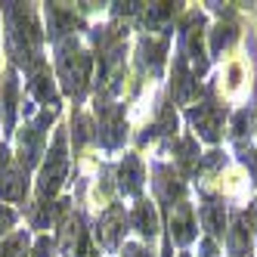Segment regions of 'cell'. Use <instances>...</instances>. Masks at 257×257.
<instances>
[{
	"mask_svg": "<svg viewBox=\"0 0 257 257\" xmlns=\"http://www.w3.org/2000/svg\"><path fill=\"white\" fill-rule=\"evenodd\" d=\"M232 143L238 146V149H242L245 146V137H248V131H251V112L248 108H238V112L232 115Z\"/></svg>",
	"mask_w": 257,
	"mask_h": 257,
	"instance_id": "cell-23",
	"label": "cell"
},
{
	"mask_svg": "<svg viewBox=\"0 0 257 257\" xmlns=\"http://www.w3.org/2000/svg\"><path fill=\"white\" fill-rule=\"evenodd\" d=\"M31 242V229H13L7 238H0V257H28Z\"/></svg>",
	"mask_w": 257,
	"mask_h": 257,
	"instance_id": "cell-20",
	"label": "cell"
},
{
	"mask_svg": "<svg viewBox=\"0 0 257 257\" xmlns=\"http://www.w3.org/2000/svg\"><path fill=\"white\" fill-rule=\"evenodd\" d=\"M198 217H201V226L208 229V238H223L226 235V208H223V201L205 195V205L198 208Z\"/></svg>",
	"mask_w": 257,
	"mask_h": 257,
	"instance_id": "cell-18",
	"label": "cell"
},
{
	"mask_svg": "<svg viewBox=\"0 0 257 257\" xmlns=\"http://www.w3.org/2000/svg\"><path fill=\"white\" fill-rule=\"evenodd\" d=\"M143 10V4H112V16L115 19H131Z\"/></svg>",
	"mask_w": 257,
	"mask_h": 257,
	"instance_id": "cell-27",
	"label": "cell"
},
{
	"mask_svg": "<svg viewBox=\"0 0 257 257\" xmlns=\"http://www.w3.org/2000/svg\"><path fill=\"white\" fill-rule=\"evenodd\" d=\"M0 16H4V47L10 65L22 68L25 75L38 71L47 65L44 59V25L34 4H0Z\"/></svg>",
	"mask_w": 257,
	"mask_h": 257,
	"instance_id": "cell-1",
	"label": "cell"
},
{
	"mask_svg": "<svg viewBox=\"0 0 257 257\" xmlns=\"http://www.w3.org/2000/svg\"><path fill=\"white\" fill-rule=\"evenodd\" d=\"M68 164H71V158H68V134L62 131V127H56L53 143H50V149H47L41 168H38L34 198H38V201H56L62 183L68 177Z\"/></svg>",
	"mask_w": 257,
	"mask_h": 257,
	"instance_id": "cell-3",
	"label": "cell"
},
{
	"mask_svg": "<svg viewBox=\"0 0 257 257\" xmlns=\"http://www.w3.org/2000/svg\"><path fill=\"white\" fill-rule=\"evenodd\" d=\"M25 78H28L25 96L41 108H56L59 112V90H56V78L50 75V65H41L38 71H31Z\"/></svg>",
	"mask_w": 257,
	"mask_h": 257,
	"instance_id": "cell-10",
	"label": "cell"
},
{
	"mask_svg": "<svg viewBox=\"0 0 257 257\" xmlns=\"http://www.w3.org/2000/svg\"><path fill=\"white\" fill-rule=\"evenodd\" d=\"M208 38H211V56H220L223 50L232 47V41L238 38V31L232 22H217L211 31H208Z\"/></svg>",
	"mask_w": 257,
	"mask_h": 257,
	"instance_id": "cell-21",
	"label": "cell"
},
{
	"mask_svg": "<svg viewBox=\"0 0 257 257\" xmlns=\"http://www.w3.org/2000/svg\"><path fill=\"white\" fill-rule=\"evenodd\" d=\"M174 155H177V164H180L186 174H192V171L201 168V152H198L195 137H183V140H177V143H174Z\"/></svg>",
	"mask_w": 257,
	"mask_h": 257,
	"instance_id": "cell-19",
	"label": "cell"
},
{
	"mask_svg": "<svg viewBox=\"0 0 257 257\" xmlns=\"http://www.w3.org/2000/svg\"><path fill=\"white\" fill-rule=\"evenodd\" d=\"M152 186H155V198L161 201V205H180L183 195H186V183H183L174 168H168V164H155V180H152Z\"/></svg>",
	"mask_w": 257,
	"mask_h": 257,
	"instance_id": "cell-11",
	"label": "cell"
},
{
	"mask_svg": "<svg viewBox=\"0 0 257 257\" xmlns=\"http://www.w3.org/2000/svg\"><path fill=\"white\" fill-rule=\"evenodd\" d=\"M121 257H152V251H146V248H143V245H137V242H124Z\"/></svg>",
	"mask_w": 257,
	"mask_h": 257,
	"instance_id": "cell-28",
	"label": "cell"
},
{
	"mask_svg": "<svg viewBox=\"0 0 257 257\" xmlns=\"http://www.w3.org/2000/svg\"><path fill=\"white\" fill-rule=\"evenodd\" d=\"M28 257H59V245H56V238H50L47 232L38 235L31 242V254Z\"/></svg>",
	"mask_w": 257,
	"mask_h": 257,
	"instance_id": "cell-25",
	"label": "cell"
},
{
	"mask_svg": "<svg viewBox=\"0 0 257 257\" xmlns=\"http://www.w3.org/2000/svg\"><path fill=\"white\" fill-rule=\"evenodd\" d=\"M19 108H22V87H19V68L4 65L0 68V127L4 134H16V121H19Z\"/></svg>",
	"mask_w": 257,
	"mask_h": 257,
	"instance_id": "cell-6",
	"label": "cell"
},
{
	"mask_svg": "<svg viewBox=\"0 0 257 257\" xmlns=\"http://www.w3.org/2000/svg\"><path fill=\"white\" fill-rule=\"evenodd\" d=\"M198 257H220L217 254V245H214V238H201V245H198Z\"/></svg>",
	"mask_w": 257,
	"mask_h": 257,
	"instance_id": "cell-31",
	"label": "cell"
},
{
	"mask_svg": "<svg viewBox=\"0 0 257 257\" xmlns=\"http://www.w3.org/2000/svg\"><path fill=\"white\" fill-rule=\"evenodd\" d=\"M155 134H164V137H174V134H177V112H174V105H168V102L161 105Z\"/></svg>",
	"mask_w": 257,
	"mask_h": 257,
	"instance_id": "cell-24",
	"label": "cell"
},
{
	"mask_svg": "<svg viewBox=\"0 0 257 257\" xmlns=\"http://www.w3.org/2000/svg\"><path fill=\"white\" fill-rule=\"evenodd\" d=\"M223 118H226V108L220 105L211 90H208V99H201L189 108V121L195 127V137L205 140V143H220V134H223Z\"/></svg>",
	"mask_w": 257,
	"mask_h": 257,
	"instance_id": "cell-7",
	"label": "cell"
},
{
	"mask_svg": "<svg viewBox=\"0 0 257 257\" xmlns=\"http://www.w3.org/2000/svg\"><path fill=\"white\" fill-rule=\"evenodd\" d=\"M53 65H56V78L62 93L71 99H84L90 81H93V53H90L75 34L59 44H53Z\"/></svg>",
	"mask_w": 257,
	"mask_h": 257,
	"instance_id": "cell-2",
	"label": "cell"
},
{
	"mask_svg": "<svg viewBox=\"0 0 257 257\" xmlns=\"http://www.w3.org/2000/svg\"><path fill=\"white\" fill-rule=\"evenodd\" d=\"M115 177H118L115 186H118L121 195H140L143 192V180H146V168H143L140 155L137 152H124V158L118 161Z\"/></svg>",
	"mask_w": 257,
	"mask_h": 257,
	"instance_id": "cell-12",
	"label": "cell"
},
{
	"mask_svg": "<svg viewBox=\"0 0 257 257\" xmlns=\"http://www.w3.org/2000/svg\"><path fill=\"white\" fill-rule=\"evenodd\" d=\"M90 140H93V124H90V118L84 112H75V118H71V143H75V152L84 149Z\"/></svg>",
	"mask_w": 257,
	"mask_h": 257,
	"instance_id": "cell-22",
	"label": "cell"
},
{
	"mask_svg": "<svg viewBox=\"0 0 257 257\" xmlns=\"http://www.w3.org/2000/svg\"><path fill=\"white\" fill-rule=\"evenodd\" d=\"M164 56H168V38H158V34H143L140 41V62L149 71L152 78H158L164 71Z\"/></svg>",
	"mask_w": 257,
	"mask_h": 257,
	"instance_id": "cell-16",
	"label": "cell"
},
{
	"mask_svg": "<svg viewBox=\"0 0 257 257\" xmlns=\"http://www.w3.org/2000/svg\"><path fill=\"white\" fill-rule=\"evenodd\" d=\"M127 137V124H124V108L118 102H96V127H93V140L102 146L105 152L124 146Z\"/></svg>",
	"mask_w": 257,
	"mask_h": 257,
	"instance_id": "cell-5",
	"label": "cell"
},
{
	"mask_svg": "<svg viewBox=\"0 0 257 257\" xmlns=\"http://www.w3.org/2000/svg\"><path fill=\"white\" fill-rule=\"evenodd\" d=\"M242 164L251 171V177H254V183H257V149H248V152H242Z\"/></svg>",
	"mask_w": 257,
	"mask_h": 257,
	"instance_id": "cell-30",
	"label": "cell"
},
{
	"mask_svg": "<svg viewBox=\"0 0 257 257\" xmlns=\"http://www.w3.org/2000/svg\"><path fill=\"white\" fill-rule=\"evenodd\" d=\"M201 168H205V171H220V168H223V155H220V152H208L205 158H201Z\"/></svg>",
	"mask_w": 257,
	"mask_h": 257,
	"instance_id": "cell-29",
	"label": "cell"
},
{
	"mask_svg": "<svg viewBox=\"0 0 257 257\" xmlns=\"http://www.w3.org/2000/svg\"><path fill=\"white\" fill-rule=\"evenodd\" d=\"M226 248L232 257H251V220L245 211H235L226 223Z\"/></svg>",
	"mask_w": 257,
	"mask_h": 257,
	"instance_id": "cell-14",
	"label": "cell"
},
{
	"mask_svg": "<svg viewBox=\"0 0 257 257\" xmlns=\"http://www.w3.org/2000/svg\"><path fill=\"white\" fill-rule=\"evenodd\" d=\"M31 189V174L16 164L10 146L0 143V205H22Z\"/></svg>",
	"mask_w": 257,
	"mask_h": 257,
	"instance_id": "cell-4",
	"label": "cell"
},
{
	"mask_svg": "<svg viewBox=\"0 0 257 257\" xmlns=\"http://www.w3.org/2000/svg\"><path fill=\"white\" fill-rule=\"evenodd\" d=\"M171 93L180 105H195L198 99V78L192 75V68L186 65V59L177 53V59H174V81H171Z\"/></svg>",
	"mask_w": 257,
	"mask_h": 257,
	"instance_id": "cell-13",
	"label": "cell"
},
{
	"mask_svg": "<svg viewBox=\"0 0 257 257\" xmlns=\"http://www.w3.org/2000/svg\"><path fill=\"white\" fill-rule=\"evenodd\" d=\"M16 220H19V211L10 205H0V238H7L16 229Z\"/></svg>",
	"mask_w": 257,
	"mask_h": 257,
	"instance_id": "cell-26",
	"label": "cell"
},
{
	"mask_svg": "<svg viewBox=\"0 0 257 257\" xmlns=\"http://www.w3.org/2000/svg\"><path fill=\"white\" fill-rule=\"evenodd\" d=\"M131 226L143 235V238H152L158 235V211H155V201H149V198H140L137 205H134V211H131Z\"/></svg>",
	"mask_w": 257,
	"mask_h": 257,
	"instance_id": "cell-17",
	"label": "cell"
},
{
	"mask_svg": "<svg viewBox=\"0 0 257 257\" xmlns=\"http://www.w3.org/2000/svg\"><path fill=\"white\" fill-rule=\"evenodd\" d=\"M44 38L50 44H59L65 38H71L75 34V28H81V13L71 10L68 4H47L44 7Z\"/></svg>",
	"mask_w": 257,
	"mask_h": 257,
	"instance_id": "cell-9",
	"label": "cell"
},
{
	"mask_svg": "<svg viewBox=\"0 0 257 257\" xmlns=\"http://www.w3.org/2000/svg\"><path fill=\"white\" fill-rule=\"evenodd\" d=\"M195 235H198V229H195V211H192L189 201H180V205L171 208V242L186 248V245L195 242Z\"/></svg>",
	"mask_w": 257,
	"mask_h": 257,
	"instance_id": "cell-15",
	"label": "cell"
},
{
	"mask_svg": "<svg viewBox=\"0 0 257 257\" xmlns=\"http://www.w3.org/2000/svg\"><path fill=\"white\" fill-rule=\"evenodd\" d=\"M127 226H131V220H127L124 205H105V211L96 220V238H99V245L105 251H118L124 245Z\"/></svg>",
	"mask_w": 257,
	"mask_h": 257,
	"instance_id": "cell-8",
	"label": "cell"
},
{
	"mask_svg": "<svg viewBox=\"0 0 257 257\" xmlns=\"http://www.w3.org/2000/svg\"><path fill=\"white\" fill-rule=\"evenodd\" d=\"M251 220H254V229H257V208H254V214H251Z\"/></svg>",
	"mask_w": 257,
	"mask_h": 257,
	"instance_id": "cell-32",
	"label": "cell"
}]
</instances>
